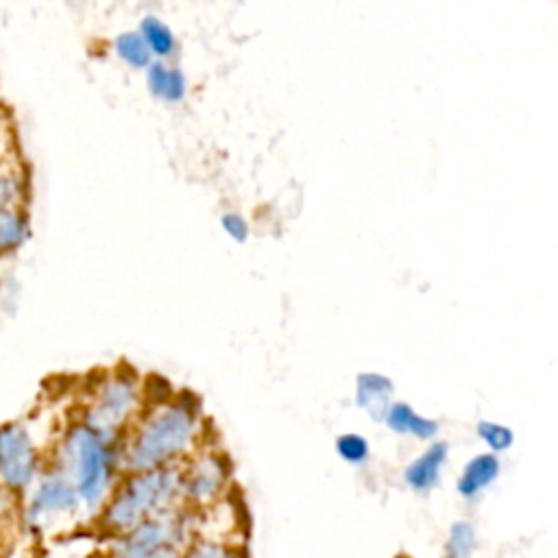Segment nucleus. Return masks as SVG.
I'll return each instance as SVG.
<instances>
[{
	"label": "nucleus",
	"instance_id": "20e7f679",
	"mask_svg": "<svg viewBox=\"0 0 558 558\" xmlns=\"http://www.w3.org/2000/svg\"><path fill=\"white\" fill-rule=\"evenodd\" d=\"M192 543V517L172 508L111 538L109 558H179Z\"/></svg>",
	"mask_w": 558,
	"mask_h": 558
},
{
	"label": "nucleus",
	"instance_id": "1a4fd4ad",
	"mask_svg": "<svg viewBox=\"0 0 558 558\" xmlns=\"http://www.w3.org/2000/svg\"><path fill=\"white\" fill-rule=\"evenodd\" d=\"M447 456H449V447L447 442L438 440V442H432L421 456H416L403 471V480L405 484L416 490V493H427L432 490L438 480H440V473H442V466L447 462Z\"/></svg>",
	"mask_w": 558,
	"mask_h": 558
},
{
	"label": "nucleus",
	"instance_id": "0eeeda50",
	"mask_svg": "<svg viewBox=\"0 0 558 558\" xmlns=\"http://www.w3.org/2000/svg\"><path fill=\"white\" fill-rule=\"evenodd\" d=\"M183 473V499L192 506H209L229 484V464L216 451H198L181 466Z\"/></svg>",
	"mask_w": 558,
	"mask_h": 558
},
{
	"label": "nucleus",
	"instance_id": "9d476101",
	"mask_svg": "<svg viewBox=\"0 0 558 558\" xmlns=\"http://www.w3.org/2000/svg\"><path fill=\"white\" fill-rule=\"evenodd\" d=\"M395 384L381 373H360L355 379V405L364 410L373 421H384Z\"/></svg>",
	"mask_w": 558,
	"mask_h": 558
},
{
	"label": "nucleus",
	"instance_id": "ddd939ff",
	"mask_svg": "<svg viewBox=\"0 0 558 558\" xmlns=\"http://www.w3.org/2000/svg\"><path fill=\"white\" fill-rule=\"evenodd\" d=\"M28 238V222L22 209H2L0 214V246L2 253L20 248Z\"/></svg>",
	"mask_w": 558,
	"mask_h": 558
},
{
	"label": "nucleus",
	"instance_id": "412c9836",
	"mask_svg": "<svg viewBox=\"0 0 558 558\" xmlns=\"http://www.w3.org/2000/svg\"><path fill=\"white\" fill-rule=\"evenodd\" d=\"M220 225H222V229L227 231V235H229L231 240H235V242H244L246 235H248V225H246V220H244L240 214H233V211L225 214V216L220 218Z\"/></svg>",
	"mask_w": 558,
	"mask_h": 558
},
{
	"label": "nucleus",
	"instance_id": "f3484780",
	"mask_svg": "<svg viewBox=\"0 0 558 558\" xmlns=\"http://www.w3.org/2000/svg\"><path fill=\"white\" fill-rule=\"evenodd\" d=\"M336 451L344 462L360 466L368 460V440L355 432H347L336 438Z\"/></svg>",
	"mask_w": 558,
	"mask_h": 558
},
{
	"label": "nucleus",
	"instance_id": "f8f14e48",
	"mask_svg": "<svg viewBox=\"0 0 558 558\" xmlns=\"http://www.w3.org/2000/svg\"><path fill=\"white\" fill-rule=\"evenodd\" d=\"M384 423L395 434H410V436H416L421 440H429L438 432V423L434 418H427V416L418 414L405 401L390 403V408H388V412L384 416Z\"/></svg>",
	"mask_w": 558,
	"mask_h": 558
},
{
	"label": "nucleus",
	"instance_id": "6ab92c4d",
	"mask_svg": "<svg viewBox=\"0 0 558 558\" xmlns=\"http://www.w3.org/2000/svg\"><path fill=\"white\" fill-rule=\"evenodd\" d=\"M142 37L146 39V44H148V48L153 50V52H157V54H170V50H172V46H174V39H172V35H170V31L161 24V22H157L155 17H148V20H144V24H142Z\"/></svg>",
	"mask_w": 558,
	"mask_h": 558
},
{
	"label": "nucleus",
	"instance_id": "2eb2a0df",
	"mask_svg": "<svg viewBox=\"0 0 558 558\" xmlns=\"http://www.w3.org/2000/svg\"><path fill=\"white\" fill-rule=\"evenodd\" d=\"M148 83L153 92L166 100H179L183 94V78L179 72L163 65H153L148 72Z\"/></svg>",
	"mask_w": 558,
	"mask_h": 558
},
{
	"label": "nucleus",
	"instance_id": "7ed1b4c3",
	"mask_svg": "<svg viewBox=\"0 0 558 558\" xmlns=\"http://www.w3.org/2000/svg\"><path fill=\"white\" fill-rule=\"evenodd\" d=\"M85 421L70 425L57 445V469L76 486L83 504L98 508L120 469V445Z\"/></svg>",
	"mask_w": 558,
	"mask_h": 558
},
{
	"label": "nucleus",
	"instance_id": "dca6fc26",
	"mask_svg": "<svg viewBox=\"0 0 558 558\" xmlns=\"http://www.w3.org/2000/svg\"><path fill=\"white\" fill-rule=\"evenodd\" d=\"M475 432L482 438V442L488 447V451H493V453L508 451L514 445V432L508 425H504V423L480 421Z\"/></svg>",
	"mask_w": 558,
	"mask_h": 558
},
{
	"label": "nucleus",
	"instance_id": "4468645a",
	"mask_svg": "<svg viewBox=\"0 0 558 558\" xmlns=\"http://www.w3.org/2000/svg\"><path fill=\"white\" fill-rule=\"evenodd\" d=\"M477 545V534L473 523L460 519L451 523L445 541V558H469Z\"/></svg>",
	"mask_w": 558,
	"mask_h": 558
},
{
	"label": "nucleus",
	"instance_id": "f257e3e1",
	"mask_svg": "<svg viewBox=\"0 0 558 558\" xmlns=\"http://www.w3.org/2000/svg\"><path fill=\"white\" fill-rule=\"evenodd\" d=\"M201 432L198 410L192 399H170L142 410L135 427L120 445V469L126 473L177 464L192 456Z\"/></svg>",
	"mask_w": 558,
	"mask_h": 558
},
{
	"label": "nucleus",
	"instance_id": "6e6552de",
	"mask_svg": "<svg viewBox=\"0 0 558 558\" xmlns=\"http://www.w3.org/2000/svg\"><path fill=\"white\" fill-rule=\"evenodd\" d=\"M78 501L83 499L76 486L59 469H54L33 484L28 514L35 517V521H50L57 517L72 514Z\"/></svg>",
	"mask_w": 558,
	"mask_h": 558
},
{
	"label": "nucleus",
	"instance_id": "39448f33",
	"mask_svg": "<svg viewBox=\"0 0 558 558\" xmlns=\"http://www.w3.org/2000/svg\"><path fill=\"white\" fill-rule=\"evenodd\" d=\"M142 386L135 377L118 371L102 375L92 388L83 418L89 427L98 429L107 438L118 440V434L126 429L135 414H142Z\"/></svg>",
	"mask_w": 558,
	"mask_h": 558
},
{
	"label": "nucleus",
	"instance_id": "aec40b11",
	"mask_svg": "<svg viewBox=\"0 0 558 558\" xmlns=\"http://www.w3.org/2000/svg\"><path fill=\"white\" fill-rule=\"evenodd\" d=\"M179 558H238L231 547L214 541H194Z\"/></svg>",
	"mask_w": 558,
	"mask_h": 558
},
{
	"label": "nucleus",
	"instance_id": "a211bd4d",
	"mask_svg": "<svg viewBox=\"0 0 558 558\" xmlns=\"http://www.w3.org/2000/svg\"><path fill=\"white\" fill-rule=\"evenodd\" d=\"M116 48L120 52L122 59H126L131 65H146L148 57H150V48L146 44V39L142 35L135 33H126L116 41Z\"/></svg>",
	"mask_w": 558,
	"mask_h": 558
},
{
	"label": "nucleus",
	"instance_id": "f03ea898",
	"mask_svg": "<svg viewBox=\"0 0 558 558\" xmlns=\"http://www.w3.org/2000/svg\"><path fill=\"white\" fill-rule=\"evenodd\" d=\"M183 499L181 466H157L129 473L105 501L98 530L111 538L129 532L144 519L177 508Z\"/></svg>",
	"mask_w": 558,
	"mask_h": 558
},
{
	"label": "nucleus",
	"instance_id": "9b49d317",
	"mask_svg": "<svg viewBox=\"0 0 558 558\" xmlns=\"http://www.w3.org/2000/svg\"><path fill=\"white\" fill-rule=\"evenodd\" d=\"M499 473H501V462H499L497 453H493V451L477 453L464 464V469L456 482V488H458L460 497L475 499L499 477Z\"/></svg>",
	"mask_w": 558,
	"mask_h": 558
},
{
	"label": "nucleus",
	"instance_id": "423d86ee",
	"mask_svg": "<svg viewBox=\"0 0 558 558\" xmlns=\"http://www.w3.org/2000/svg\"><path fill=\"white\" fill-rule=\"evenodd\" d=\"M39 456L31 432L22 423H7L0 436V477L4 490L22 493L37 482Z\"/></svg>",
	"mask_w": 558,
	"mask_h": 558
}]
</instances>
